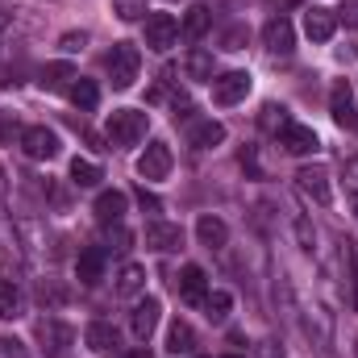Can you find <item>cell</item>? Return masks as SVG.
<instances>
[{
  "label": "cell",
  "mask_w": 358,
  "mask_h": 358,
  "mask_svg": "<svg viewBox=\"0 0 358 358\" xmlns=\"http://www.w3.org/2000/svg\"><path fill=\"white\" fill-rule=\"evenodd\" d=\"M129 242H134V234L125 225H108V246L113 250H129Z\"/></svg>",
  "instance_id": "obj_33"
},
{
  "label": "cell",
  "mask_w": 358,
  "mask_h": 358,
  "mask_svg": "<svg viewBox=\"0 0 358 358\" xmlns=\"http://www.w3.org/2000/svg\"><path fill=\"white\" fill-rule=\"evenodd\" d=\"M187 142H192L196 150H213V146L225 142V125H221V121H196V125L187 129Z\"/></svg>",
  "instance_id": "obj_20"
},
{
  "label": "cell",
  "mask_w": 358,
  "mask_h": 358,
  "mask_svg": "<svg viewBox=\"0 0 358 358\" xmlns=\"http://www.w3.org/2000/svg\"><path fill=\"white\" fill-rule=\"evenodd\" d=\"M338 17L350 25V29H358V0H342V8H338Z\"/></svg>",
  "instance_id": "obj_35"
},
{
  "label": "cell",
  "mask_w": 358,
  "mask_h": 358,
  "mask_svg": "<svg viewBox=\"0 0 358 358\" xmlns=\"http://www.w3.org/2000/svg\"><path fill=\"white\" fill-rule=\"evenodd\" d=\"M187 358H192V355H187Z\"/></svg>",
  "instance_id": "obj_44"
},
{
  "label": "cell",
  "mask_w": 358,
  "mask_h": 358,
  "mask_svg": "<svg viewBox=\"0 0 358 358\" xmlns=\"http://www.w3.org/2000/svg\"><path fill=\"white\" fill-rule=\"evenodd\" d=\"M113 13L121 21H142L146 17V0H113Z\"/></svg>",
  "instance_id": "obj_30"
},
{
  "label": "cell",
  "mask_w": 358,
  "mask_h": 358,
  "mask_svg": "<svg viewBox=\"0 0 358 358\" xmlns=\"http://www.w3.org/2000/svg\"><path fill=\"white\" fill-rule=\"evenodd\" d=\"M138 176L142 179H167L171 176V146L167 142H150L138 155Z\"/></svg>",
  "instance_id": "obj_6"
},
{
  "label": "cell",
  "mask_w": 358,
  "mask_h": 358,
  "mask_svg": "<svg viewBox=\"0 0 358 358\" xmlns=\"http://www.w3.org/2000/svg\"><path fill=\"white\" fill-rule=\"evenodd\" d=\"M67 55H76V50H84L88 46V34H63V42H59Z\"/></svg>",
  "instance_id": "obj_34"
},
{
  "label": "cell",
  "mask_w": 358,
  "mask_h": 358,
  "mask_svg": "<svg viewBox=\"0 0 358 358\" xmlns=\"http://www.w3.org/2000/svg\"><path fill=\"white\" fill-rule=\"evenodd\" d=\"M279 146H283L287 155H313V150H317V134H313L308 125L287 121V125L279 129Z\"/></svg>",
  "instance_id": "obj_13"
},
{
  "label": "cell",
  "mask_w": 358,
  "mask_h": 358,
  "mask_svg": "<svg viewBox=\"0 0 358 358\" xmlns=\"http://www.w3.org/2000/svg\"><path fill=\"white\" fill-rule=\"evenodd\" d=\"M125 208H129V196L125 192H100L96 196V217L104 221V225H121V217H125Z\"/></svg>",
  "instance_id": "obj_17"
},
{
  "label": "cell",
  "mask_w": 358,
  "mask_h": 358,
  "mask_svg": "<svg viewBox=\"0 0 358 358\" xmlns=\"http://www.w3.org/2000/svg\"><path fill=\"white\" fill-rule=\"evenodd\" d=\"M355 275H358V255H355Z\"/></svg>",
  "instance_id": "obj_43"
},
{
  "label": "cell",
  "mask_w": 358,
  "mask_h": 358,
  "mask_svg": "<svg viewBox=\"0 0 358 358\" xmlns=\"http://www.w3.org/2000/svg\"><path fill=\"white\" fill-rule=\"evenodd\" d=\"M196 238H200V246H204V250H221V246L229 242V229H225V221H221V217L204 213V217L196 221Z\"/></svg>",
  "instance_id": "obj_18"
},
{
  "label": "cell",
  "mask_w": 358,
  "mask_h": 358,
  "mask_svg": "<svg viewBox=\"0 0 358 358\" xmlns=\"http://www.w3.org/2000/svg\"><path fill=\"white\" fill-rule=\"evenodd\" d=\"M71 100H76V104H80V108H84V113H88V108H96V104H100V88H96V84H92V80H84V76H80V80H76V84H71Z\"/></svg>",
  "instance_id": "obj_26"
},
{
  "label": "cell",
  "mask_w": 358,
  "mask_h": 358,
  "mask_svg": "<svg viewBox=\"0 0 358 358\" xmlns=\"http://www.w3.org/2000/svg\"><path fill=\"white\" fill-rule=\"evenodd\" d=\"M76 80H80V71H76L71 63H46L42 76H38V84H42L46 92H67Z\"/></svg>",
  "instance_id": "obj_19"
},
{
  "label": "cell",
  "mask_w": 358,
  "mask_h": 358,
  "mask_svg": "<svg viewBox=\"0 0 358 358\" xmlns=\"http://www.w3.org/2000/svg\"><path fill=\"white\" fill-rule=\"evenodd\" d=\"M21 150L29 159H55L59 155V134L46 129V125H29V129H21Z\"/></svg>",
  "instance_id": "obj_5"
},
{
  "label": "cell",
  "mask_w": 358,
  "mask_h": 358,
  "mask_svg": "<svg viewBox=\"0 0 358 358\" xmlns=\"http://www.w3.org/2000/svg\"><path fill=\"white\" fill-rule=\"evenodd\" d=\"M100 167H96V163H88V159H76V163H71V183H76V187H96V183H100Z\"/></svg>",
  "instance_id": "obj_27"
},
{
  "label": "cell",
  "mask_w": 358,
  "mask_h": 358,
  "mask_svg": "<svg viewBox=\"0 0 358 358\" xmlns=\"http://www.w3.org/2000/svg\"><path fill=\"white\" fill-rule=\"evenodd\" d=\"M38 342H42V350L50 358H59L71 342H76V334H71V325H63V321H42V325H38Z\"/></svg>",
  "instance_id": "obj_12"
},
{
  "label": "cell",
  "mask_w": 358,
  "mask_h": 358,
  "mask_svg": "<svg viewBox=\"0 0 358 358\" xmlns=\"http://www.w3.org/2000/svg\"><path fill=\"white\" fill-rule=\"evenodd\" d=\"M146 125H150V117H146L142 108H117V113L108 117V142L134 146V142L146 138Z\"/></svg>",
  "instance_id": "obj_2"
},
{
  "label": "cell",
  "mask_w": 358,
  "mask_h": 358,
  "mask_svg": "<svg viewBox=\"0 0 358 358\" xmlns=\"http://www.w3.org/2000/svg\"><path fill=\"white\" fill-rule=\"evenodd\" d=\"M342 176H346V187L358 192V159H346V171H342Z\"/></svg>",
  "instance_id": "obj_37"
},
{
  "label": "cell",
  "mask_w": 358,
  "mask_h": 358,
  "mask_svg": "<svg viewBox=\"0 0 358 358\" xmlns=\"http://www.w3.org/2000/svg\"><path fill=\"white\" fill-rule=\"evenodd\" d=\"M208 25H213V13H208L204 4H192V8H187V17H183V38H187V42H196V38H204V34H208Z\"/></svg>",
  "instance_id": "obj_23"
},
{
  "label": "cell",
  "mask_w": 358,
  "mask_h": 358,
  "mask_svg": "<svg viewBox=\"0 0 358 358\" xmlns=\"http://www.w3.org/2000/svg\"><path fill=\"white\" fill-rule=\"evenodd\" d=\"M76 279H80L84 287H96V283L104 279V250H100V246H88V250L76 259Z\"/></svg>",
  "instance_id": "obj_15"
},
{
  "label": "cell",
  "mask_w": 358,
  "mask_h": 358,
  "mask_svg": "<svg viewBox=\"0 0 358 358\" xmlns=\"http://www.w3.org/2000/svg\"><path fill=\"white\" fill-rule=\"evenodd\" d=\"M246 96H250V71H225V76L213 80V100L221 108H229V104H238Z\"/></svg>",
  "instance_id": "obj_3"
},
{
  "label": "cell",
  "mask_w": 358,
  "mask_h": 358,
  "mask_svg": "<svg viewBox=\"0 0 358 358\" xmlns=\"http://www.w3.org/2000/svg\"><path fill=\"white\" fill-rule=\"evenodd\" d=\"M242 167H250V171L259 176V159H255V150H242Z\"/></svg>",
  "instance_id": "obj_41"
},
{
  "label": "cell",
  "mask_w": 358,
  "mask_h": 358,
  "mask_svg": "<svg viewBox=\"0 0 358 358\" xmlns=\"http://www.w3.org/2000/svg\"><path fill=\"white\" fill-rule=\"evenodd\" d=\"M159 321H163V304H159L155 296L138 300V304H134V313H129V329H134V338H138V342H150V334L159 329Z\"/></svg>",
  "instance_id": "obj_4"
},
{
  "label": "cell",
  "mask_w": 358,
  "mask_h": 358,
  "mask_svg": "<svg viewBox=\"0 0 358 358\" xmlns=\"http://www.w3.org/2000/svg\"><path fill=\"white\" fill-rule=\"evenodd\" d=\"M167 350H171L176 358L196 355V329H192L187 321H176V325L167 329Z\"/></svg>",
  "instance_id": "obj_21"
},
{
  "label": "cell",
  "mask_w": 358,
  "mask_h": 358,
  "mask_svg": "<svg viewBox=\"0 0 358 358\" xmlns=\"http://www.w3.org/2000/svg\"><path fill=\"white\" fill-rule=\"evenodd\" d=\"M259 358H283V346L279 342H259Z\"/></svg>",
  "instance_id": "obj_38"
},
{
  "label": "cell",
  "mask_w": 358,
  "mask_h": 358,
  "mask_svg": "<svg viewBox=\"0 0 358 358\" xmlns=\"http://www.w3.org/2000/svg\"><path fill=\"white\" fill-rule=\"evenodd\" d=\"M263 46H267L271 55H279V59L296 50V29H292L287 17H271L267 25H263Z\"/></svg>",
  "instance_id": "obj_7"
},
{
  "label": "cell",
  "mask_w": 358,
  "mask_h": 358,
  "mask_svg": "<svg viewBox=\"0 0 358 358\" xmlns=\"http://www.w3.org/2000/svg\"><path fill=\"white\" fill-rule=\"evenodd\" d=\"M296 183H300V192H304V196H313L317 204H329V200H334L329 171H325L321 163H313V167H300V171H296Z\"/></svg>",
  "instance_id": "obj_8"
},
{
  "label": "cell",
  "mask_w": 358,
  "mask_h": 358,
  "mask_svg": "<svg viewBox=\"0 0 358 358\" xmlns=\"http://www.w3.org/2000/svg\"><path fill=\"white\" fill-rule=\"evenodd\" d=\"M296 4H300V0H267V8L271 13H279V17H283L287 8H296Z\"/></svg>",
  "instance_id": "obj_39"
},
{
  "label": "cell",
  "mask_w": 358,
  "mask_h": 358,
  "mask_svg": "<svg viewBox=\"0 0 358 358\" xmlns=\"http://www.w3.org/2000/svg\"><path fill=\"white\" fill-rule=\"evenodd\" d=\"M17 317H21V292L13 279H4L0 283V321H17Z\"/></svg>",
  "instance_id": "obj_25"
},
{
  "label": "cell",
  "mask_w": 358,
  "mask_h": 358,
  "mask_svg": "<svg viewBox=\"0 0 358 358\" xmlns=\"http://www.w3.org/2000/svg\"><path fill=\"white\" fill-rule=\"evenodd\" d=\"M225 50H242V29H229L225 34Z\"/></svg>",
  "instance_id": "obj_40"
},
{
  "label": "cell",
  "mask_w": 358,
  "mask_h": 358,
  "mask_svg": "<svg viewBox=\"0 0 358 358\" xmlns=\"http://www.w3.org/2000/svg\"><path fill=\"white\" fill-rule=\"evenodd\" d=\"M296 242H300V250H313L317 246V234H313V225L304 217H296Z\"/></svg>",
  "instance_id": "obj_32"
},
{
  "label": "cell",
  "mask_w": 358,
  "mask_h": 358,
  "mask_svg": "<svg viewBox=\"0 0 358 358\" xmlns=\"http://www.w3.org/2000/svg\"><path fill=\"white\" fill-rule=\"evenodd\" d=\"M176 38H179L176 17H167V13H155V17L146 21V46H150V50L167 55V50L176 46Z\"/></svg>",
  "instance_id": "obj_9"
},
{
  "label": "cell",
  "mask_w": 358,
  "mask_h": 358,
  "mask_svg": "<svg viewBox=\"0 0 358 358\" xmlns=\"http://www.w3.org/2000/svg\"><path fill=\"white\" fill-rule=\"evenodd\" d=\"M104 67H108V80H113V88H134V80H138V67H142V55H138V46H134V42H117V46L108 50Z\"/></svg>",
  "instance_id": "obj_1"
},
{
  "label": "cell",
  "mask_w": 358,
  "mask_h": 358,
  "mask_svg": "<svg viewBox=\"0 0 358 358\" xmlns=\"http://www.w3.org/2000/svg\"><path fill=\"white\" fill-rule=\"evenodd\" d=\"M146 287V267H138V263H125L121 275H117V292L121 296H138Z\"/></svg>",
  "instance_id": "obj_24"
},
{
  "label": "cell",
  "mask_w": 358,
  "mask_h": 358,
  "mask_svg": "<svg viewBox=\"0 0 358 358\" xmlns=\"http://www.w3.org/2000/svg\"><path fill=\"white\" fill-rule=\"evenodd\" d=\"M121 358H150V350L142 346V350H129V355H121Z\"/></svg>",
  "instance_id": "obj_42"
},
{
  "label": "cell",
  "mask_w": 358,
  "mask_h": 358,
  "mask_svg": "<svg viewBox=\"0 0 358 358\" xmlns=\"http://www.w3.org/2000/svg\"><path fill=\"white\" fill-rule=\"evenodd\" d=\"M138 204H142V208H150V213H159V208H163V200H159L155 192H146V187H138Z\"/></svg>",
  "instance_id": "obj_36"
},
{
  "label": "cell",
  "mask_w": 358,
  "mask_h": 358,
  "mask_svg": "<svg viewBox=\"0 0 358 358\" xmlns=\"http://www.w3.org/2000/svg\"><path fill=\"white\" fill-rule=\"evenodd\" d=\"M263 125L279 134V129L287 125V108H283V104H267V108H263Z\"/></svg>",
  "instance_id": "obj_31"
},
{
  "label": "cell",
  "mask_w": 358,
  "mask_h": 358,
  "mask_svg": "<svg viewBox=\"0 0 358 358\" xmlns=\"http://www.w3.org/2000/svg\"><path fill=\"white\" fill-rule=\"evenodd\" d=\"M179 296H183V304H204L208 300V275L196 267V263H187V267L179 271Z\"/></svg>",
  "instance_id": "obj_10"
},
{
  "label": "cell",
  "mask_w": 358,
  "mask_h": 358,
  "mask_svg": "<svg viewBox=\"0 0 358 358\" xmlns=\"http://www.w3.org/2000/svg\"><path fill=\"white\" fill-rule=\"evenodd\" d=\"M204 308H208V321L221 325V321L229 317V308H234V296H229V292H213V296L204 300Z\"/></svg>",
  "instance_id": "obj_29"
},
{
  "label": "cell",
  "mask_w": 358,
  "mask_h": 358,
  "mask_svg": "<svg viewBox=\"0 0 358 358\" xmlns=\"http://www.w3.org/2000/svg\"><path fill=\"white\" fill-rule=\"evenodd\" d=\"M334 29H338V13H329V8H308L304 13V34L313 42H329Z\"/></svg>",
  "instance_id": "obj_16"
},
{
  "label": "cell",
  "mask_w": 358,
  "mask_h": 358,
  "mask_svg": "<svg viewBox=\"0 0 358 358\" xmlns=\"http://www.w3.org/2000/svg\"><path fill=\"white\" fill-rule=\"evenodd\" d=\"M187 76L192 80H213V55L208 50H192L187 55Z\"/></svg>",
  "instance_id": "obj_28"
},
{
  "label": "cell",
  "mask_w": 358,
  "mask_h": 358,
  "mask_svg": "<svg viewBox=\"0 0 358 358\" xmlns=\"http://www.w3.org/2000/svg\"><path fill=\"white\" fill-rule=\"evenodd\" d=\"M84 338H88V350H96V355H113L117 350V329L104 325V321H92Z\"/></svg>",
  "instance_id": "obj_22"
},
{
  "label": "cell",
  "mask_w": 358,
  "mask_h": 358,
  "mask_svg": "<svg viewBox=\"0 0 358 358\" xmlns=\"http://www.w3.org/2000/svg\"><path fill=\"white\" fill-rule=\"evenodd\" d=\"M146 246L159 250V255H171V250L183 246V229L171 225V221H150V225H146Z\"/></svg>",
  "instance_id": "obj_11"
},
{
  "label": "cell",
  "mask_w": 358,
  "mask_h": 358,
  "mask_svg": "<svg viewBox=\"0 0 358 358\" xmlns=\"http://www.w3.org/2000/svg\"><path fill=\"white\" fill-rule=\"evenodd\" d=\"M329 113H334V121L338 125H358V113H355V92L346 80H338L334 92H329Z\"/></svg>",
  "instance_id": "obj_14"
}]
</instances>
